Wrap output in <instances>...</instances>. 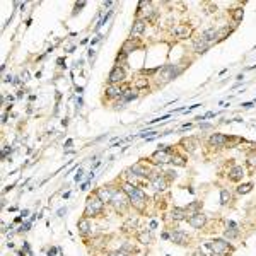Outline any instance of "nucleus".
I'll return each instance as SVG.
<instances>
[{
    "mask_svg": "<svg viewBox=\"0 0 256 256\" xmlns=\"http://www.w3.org/2000/svg\"><path fill=\"white\" fill-rule=\"evenodd\" d=\"M174 33H176L178 38H186L188 34H190V28H188V26H179Z\"/></svg>",
    "mask_w": 256,
    "mask_h": 256,
    "instance_id": "5701e85b",
    "label": "nucleus"
},
{
    "mask_svg": "<svg viewBox=\"0 0 256 256\" xmlns=\"http://www.w3.org/2000/svg\"><path fill=\"white\" fill-rule=\"evenodd\" d=\"M28 215H29V210H28V208H24V210L21 212V217H28Z\"/></svg>",
    "mask_w": 256,
    "mask_h": 256,
    "instance_id": "49530a36",
    "label": "nucleus"
},
{
    "mask_svg": "<svg viewBox=\"0 0 256 256\" xmlns=\"http://www.w3.org/2000/svg\"><path fill=\"white\" fill-rule=\"evenodd\" d=\"M132 173L137 174V176H147V169H144L140 164H135V166L132 168Z\"/></svg>",
    "mask_w": 256,
    "mask_h": 256,
    "instance_id": "b1692460",
    "label": "nucleus"
},
{
    "mask_svg": "<svg viewBox=\"0 0 256 256\" xmlns=\"http://www.w3.org/2000/svg\"><path fill=\"white\" fill-rule=\"evenodd\" d=\"M127 193L125 191H120V190H113V198H111V202L116 205V208H123L127 205Z\"/></svg>",
    "mask_w": 256,
    "mask_h": 256,
    "instance_id": "0eeeda50",
    "label": "nucleus"
},
{
    "mask_svg": "<svg viewBox=\"0 0 256 256\" xmlns=\"http://www.w3.org/2000/svg\"><path fill=\"white\" fill-rule=\"evenodd\" d=\"M253 190V185L251 183H246V185H241V186L237 188V193L239 195H244V193H249Z\"/></svg>",
    "mask_w": 256,
    "mask_h": 256,
    "instance_id": "bb28decb",
    "label": "nucleus"
},
{
    "mask_svg": "<svg viewBox=\"0 0 256 256\" xmlns=\"http://www.w3.org/2000/svg\"><path fill=\"white\" fill-rule=\"evenodd\" d=\"M171 239H173L176 244H186L188 243V234L183 232V231H174V232L171 234Z\"/></svg>",
    "mask_w": 256,
    "mask_h": 256,
    "instance_id": "ddd939ff",
    "label": "nucleus"
},
{
    "mask_svg": "<svg viewBox=\"0 0 256 256\" xmlns=\"http://www.w3.org/2000/svg\"><path fill=\"white\" fill-rule=\"evenodd\" d=\"M106 94H108V98H121V94H123V89L116 86V84H111L108 89H106Z\"/></svg>",
    "mask_w": 256,
    "mask_h": 256,
    "instance_id": "f3484780",
    "label": "nucleus"
},
{
    "mask_svg": "<svg viewBox=\"0 0 256 256\" xmlns=\"http://www.w3.org/2000/svg\"><path fill=\"white\" fill-rule=\"evenodd\" d=\"M171 162H173V164H176V166H185V159H183V157H178V156H176V157L173 156V157H171Z\"/></svg>",
    "mask_w": 256,
    "mask_h": 256,
    "instance_id": "2f4dec72",
    "label": "nucleus"
},
{
    "mask_svg": "<svg viewBox=\"0 0 256 256\" xmlns=\"http://www.w3.org/2000/svg\"><path fill=\"white\" fill-rule=\"evenodd\" d=\"M156 227H157V222H156V220H152V222H150V229H156Z\"/></svg>",
    "mask_w": 256,
    "mask_h": 256,
    "instance_id": "603ef678",
    "label": "nucleus"
},
{
    "mask_svg": "<svg viewBox=\"0 0 256 256\" xmlns=\"http://www.w3.org/2000/svg\"><path fill=\"white\" fill-rule=\"evenodd\" d=\"M195 256H207V255H205L202 249H197V251H195Z\"/></svg>",
    "mask_w": 256,
    "mask_h": 256,
    "instance_id": "09e8293b",
    "label": "nucleus"
},
{
    "mask_svg": "<svg viewBox=\"0 0 256 256\" xmlns=\"http://www.w3.org/2000/svg\"><path fill=\"white\" fill-rule=\"evenodd\" d=\"M29 229H31V220H28V222H24V224L19 227V232H28Z\"/></svg>",
    "mask_w": 256,
    "mask_h": 256,
    "instance_id": "72a5a7b5",
    "label": "nucleus"
},
{
    "mask_svg": "<svg viewBox=\"0 0 256 256\" xmlns=\"http://www.w3.org/2000/svg\"><path fill=\"white\" fill-rule=\"evenodd\" d=\"M147 86H149V79H144V77L135 82V87L137 89H144V87H147Z\"/></svg>",
    "mask_w": 256,
    "mask_h": 256,
    "instance_id": "c85d7f7f",
    "label": "nucleus"
},
{
    "mask_svg": "<svg viewBox=\"0 0 256 256\" xmlns=\"http://www.w3.org/2000/svg\"><path fill=\"white\" fill-rule=\"evenodd\" d=\"M202 40H205L210 45L212 41H215L217 40V29L215 28H208V29L203 31V34H202Z\"/></svg>",
    "mask_w": 256,
    "mask_h": 256,
    "instance_id": "dca6fc26",
    "label": "nucleus"
},
{
    "mask_svg": "<svg viewBox=\"0 0 256 256\" xmlns=\"http://www.w3.org/2000/svg\"><path fill=\"white\" fill-rule=\"evenodd\" d=\"M241 106H243V108H251V106H253V103H243Z\"/></svg>",
    "mask_w": 256,
    "mask_h": 256,
    "instance_id": "3c124183",
    "label": "nucleus"
},
{
    "mask_svg": "<svg viewBox=\"0 0 256 256\" xmlns=\"http://www.w3.org/2000/svg\"><path fill=\"white\" fill-rule=\"evenodd\" d=\"M65 214H67V208H65V207H62L58 212H57V215H58V217H63Z\"/></svg>",
    "mask_w": 256,
    "mask_h": 256,
    "instance_id": "58836bf2",
    "label": "nucleus"
},
{
    "mask_svg": "<svg viewBox=\"0 0 256 256\" xmlns=\"http://www.w3.org/2000/svg\"><path fill=\"white\" fill-rule=\"evenodd\" d=\"M103 202L98 198V195H92V197L87 198V202H86V210H84V217L89 219V217H94L101 214L103 212Z\"/></svg>",
    "mask_w": 256,
    "mask_h": 256,
    "instance_id": "f03ea898",
    "label": "nucleus"
},
{
    "mask_svg": "<svg viewBox=\"0 0 256 256\" xmlns=\"http://www.w3.org/2000/svg\"><path fill=\"white\" fill-rule=\"evenodd\" d=\"M243 176H244V169L241 168V166H234V168L229 171V179L231 181H239Z\"/></svg>",
    "mask_w": 256,
    "mask_h": 256,
    "instance_id": "4468645a",
    "label": "nucleus"
},
{
    "mask_svg": "<svg viewBox=\"0 0 256 256\" xmlns=\"http://www.w3.org/2000/svg\"><path fill=\"white\" fill-rule=\"evenodd\" d=\"M22 80H24V82H26V80H29V74H28L26 70L22 72Z\"/></svg>",
    "mask_w": 256,
    "mask_h": 256,
    "instance_id": "a18cd8bd",
    "label": "nucleus"
},
{
    "mask_svg": "<svg viewBox=\"0 0 256 256\" xmlns=\"http://www.w3.org/2000/svg\"><path fill=\"white\" fill-rule=\"evenodd\" d=\"M111 14H113V10H108V12H106V16H103V17H101V21H99L98 24H96L94 31H99V29H101V28H103V26L108 22V19H109V16H111Z\"/></svg>",
    "mask_w": 256,
    "mask_h": 256,
    "instance_id": "4be33fe9",
    "label": "nucleus"
},
{
    "mask_svg": "<svg viewBox=\"0 0 256 256\" xmlns=\"http://www.w3.org/2000/svg\"><path fill=\"white\" fill-rule=\"evenodd\" d=\"M77 227H79L80 234H84V236H87V234H89V229H91V226H89V220L86 219V217H82L79 222H77Z\"/></svg>",
    "mask_w": 256,
    "mask_h": 256,
    "instance_id": "6ab92c4d",
    "label": "nucleus"
},
{
    "mask_svg": "<svg viewBox=\"0 0 256 256\" xmlns=\"http://www.w3.org/2000/svg\"><path fill=\"white\" fill-rule=\"evenodd\" d=\"M185 214H186V208H174L173 210V217L176 220H183L185 219Z\"/></svg>",
    "mask_w": 256,
    "mask_h": 256,
    "instance_id": "393cba45",
    "label": "nucleus"
},
{
    "mask_svg": "<svg viewBox=\"0 0 256 256\" xmlns=\"http://www.w3.org/2000/svg\"><path fill=\"white\" fill-rule=\"evenodd\" d=\"M205 222H207V217L203 215L202 212H197V214H193V215L188 219V224L191 227H195V229H202V227L205 226Z\"/></svg>",
    "mask_w": 256,
    "mask_h": 256,
    "instance_id": "423d86ee",
    "label": "nucleus"
},
{
    "mask_svg": "<svg viewBox=\"0 0 256 256\" xmlns=\"http://www.w3.org/2000/svg\"><path fill=\"white\" fill-rule=\"evenodd\" d=\"M229 202H231V193H229V190L222 188V191H220V203L222 205H227Z\"/></svg>",
    "mask_w": 256,
    "mask_h": 256,
    "instance_id": "412c9836",
    "label": "nucleus"
},
{
    "mask_svg": "<svg viewBox=\"0 0 256 256\" xmlns=\"http://www.w3.org/2000/svg\"><path fill=\"white\" fill-rule=\"evenodd\" d=\"M72 144H74V140H72V138H69V140L65 142V149H70V147H72Z\"/></svg>",
    "mask_w": 256,
    "mask_h": 256,
    "instance_id": "37998d69",
    "label": "nucleus"
},
{
    "mask_svg": "<svg viewBox=\"0 0 256 256\" xmlns=\"http://www.w3.org/2000/svg\"><path fill=\"white\" fill-rule=\"evenodd\" d=\"M94 55H96V51L91 48V50H89V58H94Z\"/></svg>",
    "mask_w": 256,
    "mask_h": 256,
    "instance_id": "8fccbe9b",
    "label": "nucleus"
},
{
    "mask_svg": "<svg viewBox=\"0 0 256 256\" xmlns=\"http://www.w3.org/2000/svg\"><path fill=\"white\" fill-rule=\"evenodd\" d=\"M145 31V21L144 19H137L133 22V26H132V31H130V36H132V40H135L138 38L142 33Z\"/></svg>",
    "mask_w": 256,
    "mask_h": 256,
    "instance_id": "1a4fd4ad",
    "label": "nucleus"
},
{
    "mask_svg": "<svg viewBox=\"0 0 256 256\" xmlns=\"http://www.w3.org/2000/svg\"><path fill=\"white\" fill-rule=\"evenodd\" d=\"M150 183H152V188L157 190V191H162V190L168 188V181H166V178L161 176V174H156V173L150 174Z\"/></svg>",
    "mask_w": 256,
    "mask_h": 256,
    "instance_id": "39448f33",
    "label": "nucleus"
},
{
    "mask_svg": "<svg viewBox=\"0 0 256 256\" xmlns=\"http://www.w3.org/2000/svg\"><path fill=\"white\" fill-rule=\"evenodd\" d=\"M227 144V137L222 135V133H214L210 137V145H215V147H222Z\"/></svg>",
    "mask_w": 256,
    "mask_h": 256,
    "instance_id": "f8f14e48",
    "label": "nucleus"
},
{
    "mask_svg": "<svg viewBox=\"0 0 256 256\" xmlns=\"http://www.w3.org/2000/svg\"><path fill=\"white\" fill-rule=\"evenodd\" d=\"M22 248L28 251V256H33V253H31V248H29V244H28V243H24V246H22Z\"/></svg>",
    "mask_w": 256,
    "mask_h": 256,
    "instance_id": "a19ab883",
    "label": "nucleus"
},
{
    "mask_svg": "<svg viewBox=\"0 0 256 256\" xmlns=\"http://www.w3.org/2000/svg\"><path fill=\"white\" fill-rule=\"evenodd\" d=\"M57 253H58V249H57V248H50V251H48V256H55V255H57Z\"/></svg>",
    "mask_w": 256,
    "mask_h": 256,
    "instance_id": "ea45409f",
    "label": "nucleus"
},
{
    "mask_svg": "<svg viewBox=\"0 0 256 256\" xmlns=\"http://www.w3.org/2000/svg\"><path fill=\"white\" fill-rule=\"evenodd\" d=\"M133 48H135V43H133V40L130 38V40H128L127 43L123 45V48H121V51H123V53L127 55V53H130V51H132V50H133Z\"/></svg>",
    "mask_w": 256,
    "mask_h": 256,
    "instance_id": "a878e982",
    "label": "nucleus"
},
{
    "mask_svg": "<svg viewBox=\"0 0 256 256\" xmlns=\"http://www.w3.org/2000/svg\"><path fill=\"white\" fill-rule=\"evenodd\" d=\"M200 128H203V130H208V128H212V125H208V123H202Z\"/></svg>",
    "mask_w": 256,
    "mask_h": 256,
    "instance_id": "de8ad7c7",
    "label": "nucleus"
},
{
    "mask_svg": "<svg viewBox=\"0 0 256 256\" xmlns=\"http://www.w3.org/2000/svg\"><path fill=\"white\" fill-rule=\"evenodd\" d=\"M123 191L128 195L130 202L133 203V207H135V208H138V210H144V208H145L147 197H145V193H144L140 188H137V186H133V185H130V183H127V185L123 186Z\"/></svg>",
    "mask_w": 256,
    "mask_h": 256,
    "instance_id": "f257e3e1",
    "label": "nucleus"
},
{
    "mask_svg": "<svg viewBox=\"0 0 256 256\" xmlns=\"http://www.w3.org/2000/svg\"><path fill=\"white\" fill-rule=\"evenodd\" d=\"M144 16H145V17H150V16H152V7H150V4L147 5V9L144 10Z\"/></svg>",
    "mask_w": 256,
    "mask_h": 256,
    "instance_id": "e433bc0d",
    "label": "nucleus"
},
{
    "mask_svg": "<svg viewBox=\"0 0 256 256\" xmlns=\"http://www.w3.org/2000/svg\"><path fill=\"white\" fill-rule=\"evenodd\" d=\"M127 79V74H125V70L121 69L120 65H116V67H113L111 69V72H109V84H116V86H120V82H123V80Z\"/></svg>",
    "mask_w": 256,
    "mask_h": 256,
    "instance_id": "20e7f679",
    "label": "nucleus"
},
{
    "mask_svg": "<svg viewBox=\"0 0 256 256\" xmlns=\"http://www.w3.org/2000/svg\"><path fill=\"white\" fill-rule=\"evenodd\" d=\"M248 164H249V166H256V150H253V152L248 156Z\"/></svg>",
    "mask_w": 256,
    "mask_h": 256,
    "instance_id": "7c9ffc66",
    "label": "nucleus"
},
{
    "mask_svg": "<svg viewBox=\"0 0 256 256\" xmlns=\"http://www.w3.org/2000/svg\"><path fill=\"white\" fill-rule=\"evenodd\" d=\"M178 74H179V70L176 69V65H166L164 69L161 70V79L164 80V82H168V80L174 79Z\"/></svg>",
    "mask_w": 256,
    "mask_h": 256,
    "instance_id": "6e6552de",
    "label": "nucleus"
},
{
    "mask_svg": "<svg viewBox=\"0 0 256 256\" xmlns=\"http://www.w3.org/2000/svg\"><path fill=\"white\" fill-rule=\"evenodd\" d=\"M198 207H200V202H195V203H191V205H190L186 210H197Z\"/></svg>",
    "mask_w": 256,
    "mask_h": 256,
    "instance_id": "4c0bfd02",
    "label": "nucleus"
},
{
    "mask_svg": "<svg viewBox=\"0 0 256 256\" xmlns=\"http://www.w3.org/2000/svg\"><path fill=\"white\" fill-rule=\"evenodd\" d=\"M227 33L231 34V29H229V28H224V29L217 31V40H224V38H226V34H227Z\"/></svg>",
    "mask_w": 256,
    "mask_h": 256,
    "instance_id": "c756f323",
    "label": "nucleus"
},
{
    "mask_svg": "<svg viewBox=\"0 0 256 256\" xmlns=\"http://www.w3.org/2000/svg\"><path fill=\"white\" fill-rule=\"evenodd\" d=\"M207 248L208 249H212L215 255H224L226 251L231 249V244L224 241V239H215V241H212V243H207Z\"/></svg>",
    "mask_w": 256,
    "mask_h": 256,
    "instance_id": "7ed1b4c3",
    "label": "nucleus"
},
{
    "mask_svg": "<svg viewBox=\"0 0 256 256\" xmlns=\"http://www.w3.org/2000/svg\"><path fill=\"white\" fill-rule=\"evenodd\" d=\"M203 116H205V118H214V116H215V113H214V111H208V113H205Z\"/></svg>",
    "mask_w": 256,
    "mask_h": 256,
    "instance_id": "c03bdc74",
    "label": "nucleus"
},
{
    "mask_svg": "<svg viewBox=\"0 0 256 256\" xmlns=\"http://www.w3.org/2000/svg\"><path fill=\"white\" fill-rule=\"evenodd\" d=\"M62 125H63V127H67V125H69V120H67V118L62 120Z\"/></svg>",
    "mask_w": 256,
    "mask_h": 256,
    "instance_id": "864d4df0",
    "label": "nucleus"
},
{
    "mask_svg": "<svg viewBox=\"0 0 256 256\" xmlns=\"http://www.w3.org/2000/svg\"><path fill=\"white\" fill-rule=\"evenodd\" d=\"M84 7H86V2H80V4H77V5H75V10H74V16H75L77 12H80V9H84Z\"/></svg>",
    "mask_w": 256,
    "mask_h": 256,
    "instance_id": "c9c22d12",
    "label": "nucleus"
},
{
    "mask_svg": "<svg viewBox=\"0 0 256 256\" xmlns=\"http://www.w3.org/2000/svg\"><path fill=\"white\" fill-rule=\"evenodd\" d=\"M138 241H140L142 244H150V243H152L150 232H147V231H145V232H140V234H138Z\"/></svg>",
    "mask_w": 256,
    "mask_h": 256,
    "instance_id": "aec40b11",
    "label": "nucleus"
},
{
    "mask_svg": "<svg viewBox=\"0 0 256 256\" xmlns=\"http://www.w3.org/2000/svg\"><path fill=\"white\" fill-rule=\"evenodd\" d=\"M109 256H127V255H125L123 251H115V253H111Z\"/></svg>",
    "mask_w": 256,
    "mask_h": 256,
    "instance_id": "79ce46f5",
    "label": "nucleus"
},
{
    "mask_svg": "<svg viewBox=\"0 0 256 256\" xmlns=\"http://www.w3.org/2000/svg\"><path fill=\"white\" fill-rule=\"evenodd\" d=\"M135 98H137V94H135V92H132L130 89H125V91H123V94H121V101H120L116 106H120V104H125V103H130V101H133Z\"/></svg>",
    "mask_w": 256,
    "mask_h": 256,
    "instance_id": "a211bd4d",
    "label": "nucleus"
},
{
    "mask_svg": "<svg viewBox=\"0 0 256 256\" xmlns=\"http://www.w3.org/2000/svg\"><path fill=\"white\" fill-rule=\"evenodd\" d=\"M236 236H237V231H234V229H227V231H226V237H227V239H234Z\"/></svg>",
    "mask_w": 256,
    "mask_h": 256,
    "instance_id": "473e14b6",
    "label": "nucleus"
},
{
    "mask_svg": "<svg viewBox=\"0 0 256 256\" xmlns=\"http://www.w3.org/2000/svg\"><path fill=\"white\" fill-rule=\"evenodd\" d=\"M208 46H210V45H208L205 40H202V38H198V40L193 41V48H195L197 53H205V51L208 50Z\"/></svg>",
    "mask_w": 256,
    "mask_h": 256,
    "instance_id": "2eb2a0df",
    "label": "nucleus"
},
{
    "mask_svg": "<svg viewBox=\"0 0 256 256\" xmlns=\"http://www.w3.org/2000/svg\"><path fill=\"white\" fill-rule=\"evenodd\" d=\"M82 178H84V171H82V169L79 168V171L75 173V176H74V179H75L77 183H79V181H82Z\"/></svg>",
    "mask_w": 256,
    "mask_h": 256,
    "instance_id": "f704fd0d",
    "label": "nucleus"
},
{
    "mask_svg": "<svg viewBox=\"0 0 256 256\" xmlns=\"http://www.w3.org/2000/svg\"><path fill=\"white\" fill-rule=\"evenodd\" d=\"M243 16H244L243 9H234V12H232V17H234V21H236V22H241V21H243Z\"/></svg>",
    "mask_w": 256,
    "mask_h": 256,
    "instance_id": "cd10ccee",
    "label": "nucleus"
},
{
    "mask_svg": "<svg viewBox=\"0 0 256 256\" xmlns=\"http://www.w3.org/2000/svg\"><path fill=\"white\" fill-rule=\"evenodd\" d=\"M152 161L156 164H166V162H171V156L168 154V150H157L154 156H152Z\"/></svg>",
    "mask_w": 256,
    "mask_h": 256,
    "instance_id": "9d476101",
    "label": "nucleus"
},
{
    "mask_svg": "<svg viewBox=\"0 0 256 256\" xmlns=\"http://www.w3.org/2000/svg\"><path fill=\"white\" fill-rule=\"evenodd\" d=\"M96 195H98V198L103 202V203H108V202H111V198H113V190L99 188L98 191H96Z\"/></svg>",
    "mask_w": 256,
    "mask_h": 256,
    "instance_id": "9b49d317",
    "label": "nucleus"
}]
</instances>
